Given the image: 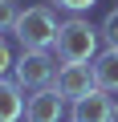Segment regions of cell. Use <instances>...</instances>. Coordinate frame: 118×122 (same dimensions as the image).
I'll list each match as a JSON object with an SVG mask.
<instances>
[{"label":"cell","instance_id":"9c48e42d","mask_svg":"<svg viewBox=\"0 0 118 122\" xmlns=\"http://www.w3.org/2000/svg\"><path fill=\"white\" fill-rule=\"evenodd\" d=\"M98 33H102L106 49H118V8H114V12H106V20L98 25Z\"/></svg>","mask_w":118,"mask_h":122},{"label":"cell","instance_id":"ba28073f","mask_svg":"<svg viewBox=\"0 0 118 122\" xmlns=\"http://www.w3.org/2000/svg\"><path fill=\"white\" fill-rule=\"evenodd\" d=\"M94 86L106 94H118V49H106L94 57Z\"/></svg>","mask_w":118,"mask_h":122},{"label":"cell","instance_id":"3957f363","mask_svg":"<svg viewBox=\"0 0 118 122\" xmlns=\"http://www.w3.org/2000/svg\"><path fill=\"white\" fill-rule=\"evenodd\" d=\"M57 77V53L49 49H21V57L12 61V81L21 90H45Z\"/></svg>","mask_w":118,"mask_h":122},{"label":"cell","instance_id":"4fadbf2b","mask_svg":"<svg viewBox=\"0 0 118 122\" xmlns=\"http://www.w3.org/2000/svg\"><path fill=\"white\" fill-rule=\"evenodd\" d=\"M110 122H118V102H114V110H110Z\"/></svg>","mask_w":118,"mask_h":122},{"label":"cell","instance_id":"8fae6325","mask_svg":"<svg viewBox=\"0 0 118 122\" xmlns=\"http://www.w3.org/2000/svg\"><path fill=\"white\" fill-rule=\"evenodd\" d=\"M12 61H16V57H12V49H8V41L0 37V77H4V73L12 69Z\"/></svg>","mask_w":118,"mask_h":122},{"label":"cell","instance_id":"7c38bea8","mask_svg":"<svg viewBox=\"0 0 118 122\" xmlns=\"http://www.w3.org/2000/svg\"><path fill=\"white\" fill-rule=\"evenodd\" d=\"M16 20V8H12V0H0V29H12Z\"/></svg>","mask_w":118,"mask_h":122},{"label":"cell","instance_id":"5b68a950","mask_svg":"<svg viewBox=\"0 0 118 122\" xmlns=\"http://www.w3.org/2000/svg\"><path fill=\"white\" fill-rule=\"evenodd\" d=\"M65 118V98L53 86L33 90V98L25 102V122H61Z\"/></svg>","mask_w":118,"mask_h":122},{"label":"cell","instance_id":"277c9868","mask_svg":"<svg viewBox=\"0 0 118 122\" xmlns=\"http://www.w3.org/2000/svg\"><path fill=\"white\" fill-rule=\"evenodd\" d=\"M53 90L61 94L65 102L86 98L90 90H98V86H94V65H82V61H61V65H57V77H53Z\"/></svg>","mask_w":118,"mask_h":122},{"label":"cell","instance_id":"7a4b0ae2","mask_svg":"<svg viewBox=\"0 0 118 122\" xmlns=\"http://www.w3.org/2000/svg\"><path fill=\"white\" fill-rule=\"evenodd\" d=\"M57 16H53V8H45V4H33V8H25V12H16V20H12V37L21 41V49H53V41H57Z\"/></svg>","mask_w":118,"mask_h":122},{"label":"cell","instance_id":"30bf717a","mask_svg":"<svg viewBox=\"0 0 118 122\" xmlns=\"http://www.w3.org/2000/svg\"><path fill=\"white\" fill-rule=\"evenodd\" d=\"M53 4H57V8H65L69 16H82V12H90V8L98 4V0H53Z\"/></svg>","mask_w":118,"mask_h":122},{"label":"cell","instance_id":"52a82bcc","mask_svg":"<svg viewBox=\"0 0 118 122\" xmlns=\"http://www.w3.org/2000/svg\"><path fill=\"white\" fill-rule=\"evenodd\" d=\"M25 90L8 77H0V122H21L25 118Z\"/></svg>","mask_w":118,"mask_h":122},{"label":"cell","instance_id":"6da1fadb","mask_svg":"<svg viewBox=\"0 0 118 122\" xmlns=\"http://www.w3.org/2000/svg\"><path fill=\"white\" fill-rule=\"evenodd\" d=\"M98 45H102V33L86 16H69L61 29H57L53 53H57V61H82V65H90V61L98 57Z\"/></svg>","mask_w":118,"mask_h":122},{"label":"cell","instance_id":"8992f818","mask_svg":"<svg viewBox=\"0 0 118 122\" xmlns=\"http://www.w3.org/2000/svg\"><path fill=\"white\" fill-rule=\"evenodd\" d=\"M110 110H114V98H110L106 90H90L86 98L73 102L69 122H110Z\"/></svg>","mask_w":118,"mask_h":122}]
</instances>
